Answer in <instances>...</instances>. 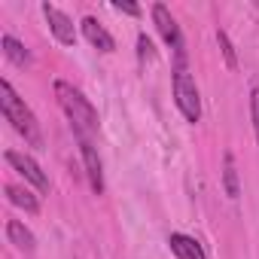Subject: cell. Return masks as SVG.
I'll use <instances>...</instances> for the list:
<instances>
[{
  "label": "cell",
  "instance_id": "cell-1",
  "mask_svg": "<svg viewBox=\"0 0 259 259\" xmlns=\"http://www.w3.org/2000/svg\"><path fill=\"white\" fill-rule=\"evenodd\" d=\"M55 98H58V107L64 110V116L70 119V128L76 138H92L98 132V110L92 107V101L67 79H58L55 82Z\"/></svg>",
  "mask_w": 259,
  "mask_h": 259
},
{
  "label": "cell",
  "instance_id": "cell-2",
  "mask_svg": "<svg viewBox=\"0 0 259 259\" xmlns=\"http://www.w3.org/2000/svg\"><path fill=\"white\" fill-rule=\"evenodd\" d=\"M0 107H4L7 122L16 128V132L25 138L28 147H43V132H40V122L31 113V107L16 95V89L10 85V79H0Z\"/></svg>",
  "mask_w": 259,
  "mask_h": 259
},
{
  "label": "cell",
  "instance_id": "cell-3",
  "mask_svg": "<svg viewBox=\"0 0 259 259\" xmlns=\"http://www.w3.org/2000/svg\"><path fill=\"white\" fill-rule=\"evenodd\" d=\"M174 101L177 110L186 116V122H198L201 119V98H198V85L189 76L186 67H174Z\"/></svg>",
  "mask_w": 259,
  "mask_h": 259
},
{
  "label": "cell",
  "instance_id": "cell-4",
  "mask_svg": "<svg viewBox=\"0 0 259 259\" xmlns=\"http://www.w3.org/2000/svg\"><path fill=\"white\" fill-rule=\"evenodd\" d=\"M153 22H156L159 34L165 37V43L171 46V52H174V61H177V67H186V43H183L180 25L174 22L171 10H168L165 4H156V7H153Z\"/></svg>",
  "mask_w": 259,
  "mask_h": 259
},
{
  "label": "cell",
  "instance_id": "cell-5",
  "mask_svg": "<svg viewBox=\"0 0 259 259\" xmlns=\"http://www.w3.org/2000/svg\"><path fill=\"white\" fill-rule=\"evenodd\" d=\"M7 162L37 189V192H49V177L43 174V168L28 156V153H16V150H7Z\"/></svg>",
  "mask_w": 259,
  "mask_h": 259
},
{
  "label": "cell",
  "instance_id": "cell-6",
  "mask_svg": "<svg viewBox=\"0 0 259 259\" xmlns=\"http://www.w3.org/2000/svg\"><path fill=\"white\" fill-rule=\"evenodd\" d=\"M43 16H46L49 31L55 34L58 43H64V46H73V43H76V28H73V22H70L67 13H61V10L52 7V4H43Z\"/></svg>",
  "mask_w": 259,
  "mask_h": 259
},
{
  "label": "cell",
  "instance_id": "cell-7",
  "mask_svg": "<svg viewBox=\"0 0 259 259\" xmlns=\"http://www.w3.org/2000/svg\"><path fill=\"white\" fill-rule=\"evenodd\" d=\"M76 141H79V153H82V162H85L89 183H92V189L101 195V192H104V165H101V156H98L92 138H76Z\"/></svg>",
  "mask_w": 259,
  "mask_h": 259
},
{
  "label": "cell",
  "instance_id": "cell-8",
  "mask_svg": "<svg viewBox=\"0 0 259 259\" xmlns=\"http://www.w3.org/2000/svg\"><path fill=\"white\" fill-rule=\"evenodd\" d=\"M79 28H82L85 40H89L95 49H101V52H113V49H116V40L110 37V31H107L95 16H85V19L79 22Z\"/></svg>",
  "mask_w": 259,
  "mask_h": 259
},
{
  "label": "cell",
  "instance_id": "cell-9",
  "mask_svg": "<svg viewBox=\"0 0 259 259\" xmlns=\"http://www.w3.org/2000/svg\"><path fill=\"white\" fill-rule=\"evenodd\" d=\"M168 244H171V253H174L177 259H207L204 250H201V244H198L195 238H189V235L174 232V235L168 238Z\"/></svg>",
  "mask_w": 259,
  "mask_h": 259
},
{
  "label": "cell",
  "instance_id": "cell-10",
  "mask_svg": "<svg viewBox=\"0 0 259 259\" xmlns=\"http://www.w3.org/2000/svg\"><path fill=\"white\" fill-rule=\"evenodd\" d=\"M7 238H10V244H16V247L25 250V253H34V247H37L34 232H31L25 223H19V220H7Z\"/></svg>",
  "mask_w": 259,
  "mask_h": 259
},
{
  "label": "cell",
  "instance_id": "cell-11",
  "mask_svg": "<svg viewBox=\"0 0 259 259\" xmlns=\"http://www.w3.org/2000/svg\"><path fill=\"white\" fill-rule=\"evenodd\" d=\"M7 198L16 204V207H22L25 213H37L40 210V198L31 192V189H25V186H7Z\"/></svg>",
  "mask_w": 259,
  "mask_h": 259
},
{
  "label": "cell",
  "instance_id": "cell-12",
  "mask_svg": "<svg viewBox=\"0 0 259 259\" xmlns=\"http://www.w3.org/2000/svg\"><path fill=\"white\" fill-rule=\"evenodd\" d=\"M0 46H4V55H7L13 64H19V67L31 64V52H28L25 43H19L13 34H4V37H0Z\"/></svg>",
  "mask_w": 259,
  "mask_h": 259
},
{
  "label": "cell",
  "instance_id": "cell-13",
  "mask_svg": "<svg viewBox=\"0 0 259 259\" xmlns=\"http://www.w3.org/2000/svg\"><path fill=\"white\" fill-rule=\"evenodd\" d=\"M223 186H226V195H229V198H238V195H241L238 168H235V156H232V153L223 156Z\"/></svg>",
  "mask_w": 259,
  "mask_h": 259
},
{
  "label": "cell",
  "instance_id": "cell-14",
  "mask_svg": "<svg viewBox=\"0 0 259 259\" xmlns=\"http://www.w3.org/2000/svg\"><path fill=\"white\" fill-rule=\"evenodd\" d=\"M217 43H220V49H223V58H226V64H229V67H238V58H235V49H232V43H229V37H226V31H217Z\"/></svg>",
  "mask_w": 259,
  "mask_h": 259
},
{
  "label": "cell",
  "instance_id": "cell-15",
  "mask_svg": "<svg viewBox=\"0 0 259 259\" xmlns=\"http://www.w3.org/2000/svg\"><path fill=\"white\" fill-rule=\"evenodd\" d=\"M250 116H253V128H256V141H259V89L250 92Z\"/></svg>",
  "mask_w": 259,
  "mask_h": 259
},
{
  "label": "cell",
  "instance_id": "cell-16",
  "mask_svg": "<svg viewBox=\"0 0 259 259\" xmlns=\"http://www.w3.org/2000/svg\"><path fill=\"white\" fill-rule=\"evenodd\" d=\"M138 52H141V58H150V61L156 58V52H153V40H150L147 34L138 37Z\"/></svg>",
  "mask_w": 259,
  "mask_h": 259
},
{
  "label": "cell",
  "instance_id": "cell-17",
  "mask_svg": "<svg viewBox=\"0 0 259 259\" xmlns=\"http://www.w3.org/2000/svg\"><path fill=\"white\" fill-rule=\"evenodd\" d=\"M119 13H125V16H141V7L138 4H122V0H116V4H113Z\"/></svg>",
  "mask_w": 259,
  "mask_h": 259
}]
</instances>
